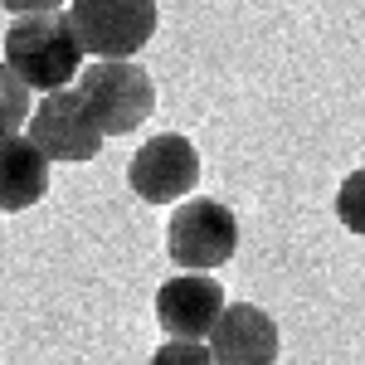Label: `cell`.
Listing matches in <instances>:
<instances>
[{
	"label": "cell",
	"instance_id": "obj_1",
	"mask_svg": "<svg viewBox=\"0 0 365 365\" xmlns=\"http://www.w3.org/2000/svg\"><path fill=\"white\" fill-rule=\"evenodd\" d=\"M5 63L25 78V88H68L83 68V44L73 34L68 10H29L5 29Z\"/></svg>",
	"mask_w": 365,
	"mask_h": 365
},
{
	"label": "cell",
	"instance_id": "obj_2",
	"mask_svg": "<svg viewBox=\"0 0 365 365\" xmlns=\"http://www.w3.org/2000/svg\"><path fill=\"white\" fill-rule=\"evenodd\" d=\"M78 93L98 117L103 137H132L156 113V83L137 58H98L78 68Z\"/></svg>",
	"mask_w": 365,
	"mask_h": 365
},
{
	"label": "cell",
	"instance_id": "obj_3",
	"mask_svg": "<svg viewBox=\"0 0 365 365\" xmlns=\"http://www.w3.org/2000/svg\"><path fill=\"white\" fill-rule=\"evenodd\" d=\"M166 253L185 273H215L239 253V220L220 200L185 195L166 225Z\"/></svg>",
	"mask_w": 365,
	"mask_h": 365
},
{
	"label": "cell",
	"instance_id": "obj_4",
	"mask_svg": "<svg viewBox=\"0 0 365 365\" xmlns=\"http://www.w3.org/2000/svg\"><path fill=\"white\" fill-rule=\"evenodd\" d=\"M49 166H83L103 151V127L88 108L78 88H49L34 108H29V132H25Z\"/></svg>",
	"mask_w": 365,
	"mask_h": 365
},
{
	"label": "cell",
	"instance_id": "obj_5",
	"mask_svg": "<svg viewBox=\"0 0 365 365\" xmlns=\"http://www.w3.org/2000/svg\"><path fill=\"white\" fill-rule=\"evenodd\" d=\"M73 34L93 58H137L156 34V0H73Z\"/></svg>",
	"mask_w": 365,
	"mask_h": 365
},
{
	"label": "cell",
	"instance_id": "obj_6",
	"mask_svg": "<svg viewBox=\"0 0 365 365\" xmlns=\"http://www.w3.org/2000/svg\"><path fill=\"white\" fill-rule=\"evenodd\" d=\"M127 185L146 205H175V200H185L200 185L195 141L180 137V132H161V137L141 141V151L127 161Z\"/></svg>",
	"mask_w": 365,
	"mask_h": 365
},
{
	"label": "cell",
	"instance_id": "obj_7",
	"mask_svg": "<svg viewBox=\"0 0 365 365\" xmlns=\"http://www.w3.org/2000/svg\"><path fill=\"white\" fill-rule=\"evenodd\" d=\"M220 312H225V287L210 278V273H185L180 268L156 292V322L166 327V336L205 341L210 327L220 322Z\"/></svg>",
	"mask_w": 365,
	"mask_h": 365
},
{
	"label": "cell",
	"instance_id": "obj_8",
	"mask_svg": "<svg viewBox=\"0 0 365 365\" xmlns=\"http://www.w3.org/2000/svg\"><path fill=\"white\" fill-rule=\"evenodd\" d=\"M205 341L215 365H278V322L253 302H225Z\"/></svg>",
	"mask_w": 365,
	"mask_h": 365
},
{
	"label": "cell",
	"instance_id": "obj_9",
	"mask_svg": "<svg viewBox=\"0 0 365 365\" xmlns=\"http://www.w3.org/2000/svg\"><path fill=\"white\" fill-rule=\"evenodd\" d=\"M49 195V161L44 151L15 132V137H0V210L5 215H20L29 205Z\"/></svg>",
	"mask_w": 365,
	"mask_h": 365
},
{
	"label": "cell",
	"instance_id": "obj_10",
	"mask_svg": "<svg viewBox=\"0 0 365 365\" xmlns=\"http://www.w3.org/2000/svg\"><path fill=\"white\" fill-rule=\"evenodd\" d=\"M29 108H34V88H25V78L10 63H0V137L25 132Z\"/></svg>",
	"mask_w": 365,
	"mask_h": 365
},
{
	"label": "cell",
	"instance_id": "obj_11",
	"mask_svg": "<svg viewBox=\"0 0 365 365\" xmlns=\"http://www.w3.org/2000/svg\"><path fill=\"white\" fill-rule=\"evenodd\" d=\"M336 220H341V229L365 234V166L351 170V175L341 180V190H336Z\"/></svg>",
	"mask_w": 365,
	"mask_h": 365
},
{
	"label": "cell",
	"instance_id": "obj_12",
	"mask_svg": "<svg viewBox=\"0 0 365 365\" xmlns=\"http://www.w3.org/2000/svg\"><path fill=\"white\" fill-rule=\"evenodd\" d=\"M151 365H215V356H210V346L205 341H180L170 336L156 356H151Z\"/></svg>",
	"mask_w": 365,
	"mask_h": 365
},
{
	"label": "cell",
	"instance_id": "obj_13",
	"mask_svg": "<svg viewBox=\"0 0 365 365\" xmlns=\"http://www.w3.org/2000/svg\"><path fill=\"white\" fill-rule=\"evenodd\" d=\"M5 10H15V15H29V10H58L63 0H0Z\"/></svg>",
	"mask_w": 365,
	"mask_h": 365
}]
</instances>
